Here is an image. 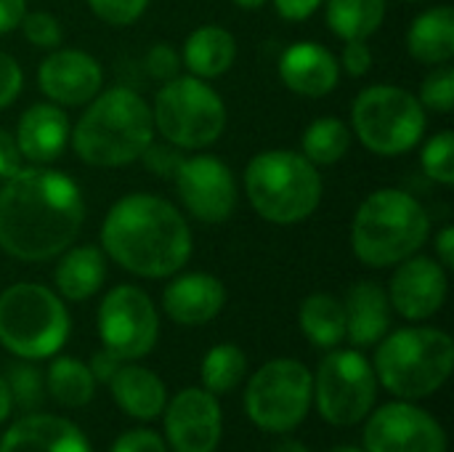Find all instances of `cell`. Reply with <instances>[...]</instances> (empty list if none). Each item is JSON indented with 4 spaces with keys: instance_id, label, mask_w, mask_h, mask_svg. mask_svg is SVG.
<instances>
[{
    "instance_id": "obj_23",
    "label": "cell",
    "mask_w": 454,
    "mask_h": 452,
    "mask_svg": "<svg viewBox=\"0 0 454 452\" xmlns=\"http://www.w3.org/2000/svg\"><path fill=\"white\" fill-rule=\"evenodd\" d=\"M106 280V253L96 245L67 248L53 269L56 290L64 301H88Z\"/></svg>"
},
{
    "instance_id": "obj_11",
    "label": "cell",
    "mask_w": 454,
    "mask_h": 452,
    "mask_svg": "<svg viewBox=\"0 0 454 452\" xmlns=\"http://www.w3.org/2000/svg\"><path fill=\"white\" fill-rule=\"evenodd\" d=\"M378 397V378L364 354L354 349L330 352L314 378L319 416L333 426H354L370 416Z\"/></svg>"
},
{
    "instance_id": "obj_4",
    "label": "cell",
    "mask_w": 454,
    "mask_h": 452,
    "mask_svg": "<svg viewBox=\"0 0 454 452\" xmlns=\"http://www.w3.org/2000/svg\"><path fill=\"white\" fill-rule=\"evenodd\" d=\"M431 234V216L404 189H378L362 200L351 224V248L364 266L386 269L415 256Z\"/></svg>"
},
{
    "instance_id": "obj_35",
    "label": "cell",
    "mask_w": 454,
    "mask_h": 452,
    "mask_svg": "<svg viewBox=\"0 0 454 452\" xmlns=\"http://www.w3.org/2000/svg\"><path fill=\"white\" fill-rule=\"evenodd\" d=\"M5 384L11 389V400H16L19 408L29 410V408H37L43 402V378H40L37 368H32V365H13Z\"/></svg>"
},
{
    "instance_id": "obj_22",
    "label": "cell",
    "mask_w": 454,
    "mask_h": 452,
    "mask_svg": "<svg viewBox=\"0 0 454 452\" xmlns=\"http://www.w3.org/2000/svg\"><path fill=\"white\" fill-rule=\"evenodd\" d=\"M346 338L356 346H375L388 336L391 328V301L388 293L372 282V280H359L348 288L346 301Z\"/></svg>"
},
{
    "instance_id": "obj_25",
    "label": "cell",
    "mask_w": 454,
    "mask_h": 452,
    "mask_svg": "<svg viewBox=\"0 0 454 452\" xmlns=\"http://www.w3.org/2000/svg\"><path fill=\"white\" fill-rule=\"evenodd\" d=\"M109 389L114 402L138 421H154L168 405L165 384L157 373L141 365H120L109 381Z\"/></svg>"
},
{
    "instance_id": "obj_48",
    "label": "cell",
    "mask_w": 454,
    "mask_h": 452,
    "mask_svg": "<svg viewBox=\"0 0 454 452\" xmlns=\"http://www.w3.org/2000/svg\"><path fill=\"white\" fill-rule=\"evenodd\" d=\"M271 452H311L306 445H301V442H295V440H285V442H279L277 448Z\"/></svg>"
},
{
    "instance_id": "obj_44",
    "label": "cell",
    "mask_w": 454,
    "mask_h": 452,
    "mask_svg": "<svg viewBox=\"0 0 454 452\" xmlns=\"http://www.w3.org/2000/svg\"><path fill=\"white\" fill-rule=\"evenodd\" d=\"M120 365H122V360H117L112 352H106V349H101V352H96L93 354V360H90V373H93V381H101V384H109L112 381V376L120 370Z\"/></svg>"
},
{
    "instance_id": "obj_21",
    "label": "cell",
    "mask_w": 454,
    "mask_h": 452,
    "mask_svg": "<svg viewBox=\"0 0 454 452\" xmlns=\"http://www.w3.org/2000/svg\"><path fill=\"white\" fill-rule=\"evenodd\" d=\"M0 452H90V445L67 418L27 416L5 432Z\"/></svg>"
},
{
    "instance_id": "obj_24",
    "label": "cell",
    "mask_w": 454,
    "mask_h": 452,
    "mask_svg": "<svg viewBox=\"0 0 454 452\" xmlns=\"http://www.w3.org/2000/svg\"><path fill=\"white\" fill-rule=\"evenodd\" d=\"M237 59V40L234 35L221 24H202L197 27L181 51V61L189 69V75L213 80L231 69Z\"/></svg>"
},
{
    "instance_id": "obj_10",
    "label": "cell",
    "mask_w": 454,
    "mask_h": 452,
    "mask_svg": "<svg viewBox=\"0 0 454 452\" xmlns=\"http://www.w3.org/2000/svg\"><path fill=\"white\" fill-rule=\"evenodd\" d=\"M314 400V376L298 360H271L247 384V418L271 434L293 432L309 416Z\"/></svg>"
},
{
    "instance_id": "obj_28",
    "label": "cell",
    "mask_w": 454,
    "mask_h": 452,
    "mask_svg": "<svg viewBox=\"0 0 454 452\" xmlns=\"http://www.w3.org/2000/svg\"><path fill=\"white\" fill-rule=\"evenodd\" d=\"M386 8V0H327V27L343 43L370 40L380 29Z\"/></svg>"
},
{
    "instance_id": "obj_38",
    "label": "cell",
    "mask_w": 454,
    "mask_h": 452,
    "mask_svg": "<svg viewBox=\"0 0 454 452\" xmlns=\"http://www.w3.org/2000/svg\"><path fill=\"white\" fill-rule=\"evenodd\" d=\"M144 67H146L149 77L168 83V80H173V77L178 75V69H181V56H178V51H176L170 43H154V45L149 48L146 59H144Z\"/></svg>"
},
{
    "instance_id": "obj_15",
    "label": "cell",
    "mask_w": 454,
    "mask_h": 452,
    "mask_svg": "<svg viewBox=\"0 0 454 452\" xmlns=\"http://www.w3.org/2000/svg\"><path fill=\"white\" fill-rule=\"evenodd\" d=\"M215 394L207 389H184L165 410V437L173 452H215L223 421Z\"/></svg>"
},
{
    "instance_id": "obj_33",
    "label": "cell",
    "mask_w": 454,
    "mask_h": 452,
    "mask_svg": "<svg viewBox=\"0 0 454 452\" xmlns=\"http://www.w3.org/2000/svg\"><path fill=\"white\" fill-rule=\"evenodd\" d=\"M420 104L431 112L450 115L454 109V69L450 64H439L420 85Z\"/></svg>"
},
{
    "instance_id": "obj_32",
    "label": "cell",
    "mask_w": 454,
    "mask_h": 452,
    "mask_svg": "<svg viewBox=\"0 0 454 452\" xmlns=\"http://www.w3.org/2000/svg\"><path fill=\"white\" fill-rule=\"evenodd\" d=\"M420 165L423 173L442 184V186H452L454 184V133L452 131H442L434 139H428V144L423 147L420 155Z\"/></svg>"
},
{
    "instance_id": "obj_46",
    "label": "cell",
    "mask_w": 454,
    "mask_h": 452,
    "mask_svg": "<svg viewBox=\"0 0 454 452\" xmlns=\"http://www.w3.org/2000/svg\"><path fill=\"white\" fill-rule=\"evenodd\" d=\"M434 250H436V261L444 266V269H452L454 266V226H444L436 232L434 237Z\"/></svg>"
},
{
    "instance_id": "obj_5",
    "label": "cell",
    "mask_w": 454,
    "mask_h": 452,
    "mask_svg": "<svg viewBox=\"0 0 454 452\" xmlns=\"http://www.w3.org/2000/svg\"><path fill=\"white\" fill-rule=\"evenodd\" d=\"M322 173L301 152L269 149L245 168V194L253 210L277 226L311 218L322 202Z\"/></svg>"
},
{
    "instance_id": "obj_2",
    "label": "cell",
    "mask_w": 454,
    "mask_h": 452,
    "mask_svg": "<svg viewBox=\"0 0 454 452\" xmlns=\"http://www.w3.org/2000/svg\"><path fill=\"white\" fill-rule=\"evenodd\" d=\"M192 248L184 213L149 192L120 197L101 224V250L136 277L162 280L178 274L192 258Z\"/></svg>"
},
{
    "instance_id": "obj_20",
    "label": "cell",
    "mask_w": 454,
    "mask_h": 452,
    "mask_svg": "<svg viewBox=\"0 0 454 452\" xmlns=\"http://www.w3.org/2000/svg\"><path fill=\"white\" fill-rule=\"evenodd\" d=\"M69 136H72V125L67 112L53 101H43L24 109L13 139L27 163L51 165L69 147Z\"/></svg>"
},
{
    "instance_id": "obj_12",
    "label": "cell",
    "mask_w": 454,
    "mask_h": 452,
    "mask_svg": "<svg viewBox=\"0 0 454 452\" xmlns=\"http://www.w3.org/2000/svg\"><path fill=\"white\" fill-rule=\"evenodd\" d=\"M98 336L106 352L130 362L146 357L160 336V317L152 298L136 285H117L98 306Z\"/></svg>"
},
{
    "instance_id": "obj_49",
    "label": "cell",
    "mask_w": 454,
    "mask_h": 452,
    "mask_svg": "<svg viewBox=\"0 0 454 452\" xmlns=\"http://www.w3.org/2000/svg\"><path fill=\"white\" fill-rule=\"evenodd\" d=\"M237 8H245V11H255V8H261L266 0H231Z\"/></svg>"
},
{
    "instance_id": "obj_40",
    "label": "cell",
    "mask_w": 454,
    "mask_h": 452,
    "mask_svg": "<svg viewBox=\"0 0 454 452\" xmlns=\"http://www.w3.org/2000/svg\"><path fill=\"white\" fill-rule=\"evenodd\" d=\"M109 452H168L165 440L149 429H130L117 437Z\"/></svg>"
},
{
    "instance_id": "obj_50",
    "label": "cell",
    "mask_w": 454,
    "mask_h": 452,
    "mask_svg": "<svg viewBox=\"0 0 454 452\" xmlns=\"http://www.w3.org/2000/svg\"><path fill=\"white\" fill-rule=\"evenodd\" d=\"M330 452H364V450H359V448H354V445H338V448H333Z\"/></svg>"
},
{
    "instance_id": "obj_3",
    "label": "cell",
    "mask_w": 454,
    "mask_h": 452,
    "mask_svg": "<svg viewBox=\"0 0 454 452\" xmlns=\"http://www.w3.org/2000/svg\"><path fill=\"white\" fill-rule=\"evenodd\" d=\"M72 149L90 168L136 163L154 141L152 107L130 88L98 91L72 128Z\"/></svg>"
},
{
    "instance_id": "obj_13",
    "label": "cell",
    "mask_w": 454,
    "mask_h": 452,
    "mask_svg": "<svg viewBox=\"0 0 454 452\" xmlns=\"http://www.w3.org/2000/svg\"><path fill=\"white\" fill-rule=\"evenodd\" d=\"M173 184L189 216L202 224H223L234 216L239 202V186L231 168L213 155L184 157Z\"/></svg>"
},
{
    "instance_id": "obj_18",
    "label": "cell",
    "mask_w": 454,
    "mask_h": 452,
    "mask_svg": "<svg viewBox=\"0 0 454 452\" xmlns=\"http://www.w3.org/2000/svg\"><path fill=\"white\" fill-rule=\"evenodd\" d=\"M279 80L298 96L322 99L338 88L340 64L322 43L301 40L293 43L279 59Z\"/></svg>"
},
{
    "instance_id": "obj_51",
    "label": "cell",
    "mask_w": 454,
    "mask_h": 452,
    "mask_svg": "<svg viewBox=\"0 0 454 452\" xmlns=\"http://www.w3.org/2000/svg\"><path fill=\"white\" fill-rule=\"evenodd\" d=\"M407 3H418V0H407Z\"/></svg>"
},
{
    "instance_id": "obj_30",
    "label": "cell",
    "mask_w": 454,
    "mask_h": 452,
    "mask_svg": "<svg viewBox=\"0 0 454 452\" xmlns=\"http://www.w3.org/2000/svg\"><path fill=\"white\" fill-rule=\"evenodd\" d=\"M48 389L59 405L82 408L93 400L96 381L85 362L72 360V357H59L48 368Z\"/></svg>"
},
{
    "instance_id": "obj_41",
    "label": "cell",
    "mask_w": 454,
    "mask_h": 452,
    "mask_svg": "<svg viewBox=\"0 0 454 452\" xmlns=\"http://www.w3.org/2000/svg\"><path fill=\"white\" fill-rule=\"evenodd\" d=\"M372 51L367 45V40H348L343 45V53H340V69H346L351 77H364L370 69H372Z\"/></svg>"
},
{
    "instance_id": "obj_47",
    "label": "cell",
    "mask_w": 454,
    "mask_h": 452,
    "mask_svg": "<svg viewBox=\"0 0 454 452\" xmlns=\"http://www.w3.org/2000/svg\"><path fill=\"white\" fill-rule=\"evenodd\" d=\"M11 408H13V400H11V389H8L5 378L0 376V424H3L5 418H8Z\"/></svg>"
},
{
    "instance_id": "obj_29",
    "label": "cell",
    "mask_w": 454,
    "mask_h": 452,
    "mask_svg": "<svg viewBox=\"0 0 454 452\" xmlns=\"http://www.w3.org/2000/svg\"><path fill=\"white\" fill-rule=\"evenodd\" d=\"M351 149V131L340 117H317L301 139V155L319 165H335Z\"/></svg>"
},
{
    "instance_id": "obj_45",
    "label": "cell",
    "mask_w": 454,
    "mask_h": 452,
    "mask_svg": "<svg viewBox=\"0 0 454 452\" xmlns=\"http://www.w3.org/2000/svg\"><path fill=\"white\" fill-rule=\"evenodd\" d=\"M27 13V0H0V35L19 29Z\"/></svg>"
},
{
    "instance_id": "obj_8",
    "label": "cell",
    "mask_w": 454,
    "mask_h": 452,
    "mask_svg": "<svg viewBox=\"0 0 454 452\" xmlns=\"http://www.w3.org/2000/svg\"><path fill=\"white\" fill-rule=\"evenodd\" d=\"M154 131L178 149L213 147L226 128V104L202 77L176 75L162 83L152 107Z\"/></svg>"
},
{
    "instance_id": "obj_37",
    "label": "cell",
    "mask_w": 454,
    "mask_h": 452,
    "mask_svg": "<svg viewBox=\"0 0 454 452\" xmlns=\"http://www.w3.org/2000/svg\"><path fill=\"white\" fill-rule=\"evenodd\" d=\"M138 160H144V165H146L149 173H154L160 178H173L176 170H178V165H181V160H184V155H181L178 147H173L168 141H162V144L152 141Z\"/></svg>"
},
{
    "instance_id": "obj_6",
    "label": "cell",
    "mask_w": 454,
    "mask_h": 452,
    "mask_svg": "<svg viewBox=\"0 0 454 452\" xmlns=\"http://www.w3.org/2000/svg\"><path fill=\"white\" fill-rule=\"evenodd\" d=\"M454 368V344L439 328H404L383 336L375 354V378L402 400L439 392Z\"/></svg>"
},
{
    "instance_id": "obj_39",
    "label": "cell",
    "mask_w": 454,
    "mask_h": 452,
    "mask_svg": "<svg viewBox=\"0 0 454 452\" xmlns=\"http://www.w3.org/2000/svg\"><path fill=\"white\" fill-rule=\"evenodd\" d=\"M21 85H24V72L19 61L11 53L0 51V109L16 101V96L21 93Z\"/></svg>"
},
{
    "instance_id": "obj_34",
    "label": "cell",
    "mask_w": 454,
    "mask_h": 452,
    "mask_svg": "<svg viewBox=\"0 0 454 452\" xmlns=\"http://www.w3.org/2000/svg\"><path fill=\"white\" fill-rule=\"evenodd\" d=\"M19 29L24 32V37L32 45H37L43 51H53L64 40L61 21L53 13H48V11H27L24 19H21V24H19Z\"/></svg>"
},
{
    "instance_id": "obj_26",
    "label": "cell",
    "mask_w": 454,
    "mask_h": 452,
    "mask_svg": "<svg viewBox=\"0 0 454 452\" xmlns=\"http://www.w3.org/2000/svg\"><path fill=\"white\" fill-rule=\"evenodd\" d=\"M407 51L415 61L439 67L450 64L454 56V11L436 5L423 11L407 29Z\"/></svg>"
},
{
    "instance_id": "obj_19",
    "label": "cell",
    "mask_w": 454,
    "mask_h": 452,
    "mask_svg": "<svg viewBox=\"0 0 454 452\" xmlns=\"http://www.w3.org/2000/svg\"><path fill=\"white\" fill-rule=\"evenodd\" d=\"M223 306H226V288L215 274L207 272L178 274L162 290V309L173 322L186 328L215 320Z\"/></svg>"
},
{
    "instance_id": "obj_14",
    "label": "cell",
    "mask_w": 454,
    "mask_h": 452,
    "mask_svg": "<svg viewBox=\"0 0 454 452\" xmlns=\"http://www.w3.org/2000/svg\"><path fill=\"white\" fill-rule=\"evenodd\" d=\"M364 452H447V434L431 413L410 402H391L370 418Z\"/></svg>"
},
{
    "instance_id": "obj_27",
    "label": "cell",
    "mask_w": 454,
    "mask_h": 452,
    "mask_svg": "<svg viewBox=\"0 0 454 452\" xmlns=\"http://www.w3.org/2000/svg\"><path fill=\"white\" fill-rule=\"evenodd\" d=\"M303 336L319 349H335L346 338V309L330 293H311L298 312Z\"/></svg>"
},
{
    "instance_id": "obj_16",
    "label": "cell",
    "mask_w": 454,
    "mask_h": 452,
    "mask_svg": "<svg viewBox=\"0 0 454 452\" xmlns=\"http://www.w3.org/2000/svg\"><path fill=\"white\" fill-rule=\"evenodd\" d=\"M37 85L59 107H85L104 88V69L80 48H53L37 67Z\"/></svg>"
},
{
    "instance_id": "obj_42",
    "label": "cell",
    "mask_w": 454,
    "mask_h": 452,
    "mask_svg": "<svg viewBox=\"0 0 454 452\" xmlns=\"http://www.w3.org/2000/svg\"><path fill=\"white\" fill-rule=\"evenodd\" d=\"M21 168H24V157L16 147V139L5 128H0V181L11 178Z\"/></svg>"
},
{
    "instance_id": "obj_9",
    "label": "cell",
    "mask_w": 454,
    "mask_h": 452,
    "mask_svg": "<svg viewBox=\"0 0 454 452\" xmlns=\"http://www.w3.org/2000/svg\"><path fill=\"white\" fill-rule=\"evenodd\" d=\"M428 117L420 99L402 88L378 83L354 99L351 128L378 157H399L415 149L426 133Z\"/></svg>"
},
{
    "instance_id": "obj_7",
    "label": "cell",
    "mask_w": 454,
    "mask_h": 452,
    "mask_svg": "<svg viewBox=\"0 0 454 452\" xmlns=\"http://www.w3.org/2000/svg\"><path fill=\"white\" fill-rule=\"evenodd\" d=\"M69 338V312L59 293L16 282L0 293V344L21 360H48Z\"/></svg>"
},
{
    "instance_id": "obj_36",
    "label": "cell",
    "mask_w": 454,
    "mask_h": 452,
    "mask_svg": "<svg viewBox=\"0 0 454 452\" xmlns=\"http://www.w3.org/2000/svg\"><path fill=\"white\" fill-rule=\"evenodd\" d=\"M88 8L109 27H128L144 16L149 0H88Z\"/></svg>"
},
{
    "instance_id": "obj_43",
    "label": "cell",
    "mask_w": 454,
    "mask_h": 452,
    "mask_svg": "<svg viewBox=\"0 0 454 452\" xmlns=\"http://www.w3.org/2000/svg\"><path fill=\"white\" fill-rule=\"evenodd\" d=\"M325 0H274V11L287 21H306L319 11Z\"/></svg>"
},
{
    "instance_id": "obj_31",
    "label": "cell",
    "mask_w": 454,
    "mask_h": 452,
    "mask_svg": "<svg viewBox=\"0 0 454 452\" xmlns=\"http://www.w3.org/2000/svg\"><path fill=\"white\" fill-rule=\"evenodd\" d=\"M245 373H247V357L234 344H218L202 360V384L210 394H226L237 389Z\"/></svg>"
},
{
    "instance_id": "obj_17",
    "label": "cell",
    "mask_w": 454,
    "mask_h": 452,
    "mask_svg": "<svg viewBox=\"0 0 454 452\" xmlns=\"http://www.w3.org/2000/svg\"><path fill=\"white\" fill-rule=\"evenodd\" d=\"M447 269L431 256H410L396 264L388 285L391 306L412 322L431 320L447 301Z\"/></svg>"
},
{
    "instance_id": "obj_1",
    "label": "cell",
    "mask_w": 454,
    "mask_h": 452,
    "mask_svg": "<svg viewBox=\"0 0 454 452\" xmlns=\"http://www.w3.org/2000/svg\"><path fill=\"white\" fill-rule=\"evenodd\" d=\"M85 224L80 186L48 165H24L0 186V248L24 264L59 258Z\"/></svg>"
}]
</instances>
